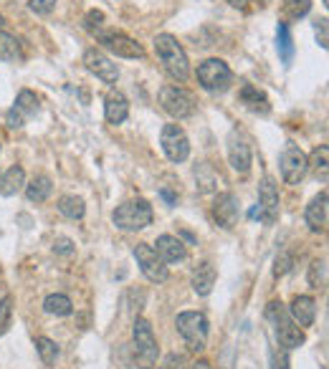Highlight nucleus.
Returning a JSON list of instances; mask_svg holds the SVG:
<instances>
[{
	"mask_svg": "<svg viewBox=\"0 0 329 369\" xmlns=\"http://www.w3.org/2000/svg\"><path fill=\"white\" fill-rule=\"evenodd\" d=\"M20 56V49H18V41L6 33V30H0V61H16Z\"/></svg>",
	"mask_w": 329,
	"mask_h": 369,
	"instance_id": "nucleus-28",
	"label": "nucleus"
},
{
	"mask_svg": "<svg viewBox=\"0 0 329 369\" xmlns=\"http://www.w3.org/2000/svg\"><path fill=\"white\" fill-rule=\"evenodd\" d=\"M11 303H13L11 296H6L3 301H0V332H3V329H6L8 324H11V311H13Z\"/></svg>",
	"mask_w": 329,
	"mask_h": 369,
	"instance_id": "nucleus-38",
	"label": "nucleus"
},
{
	"mask_svg": "<svg viewBox=\"0 0 329 369\" xmlns=\"http://www.w3.org/2000/svg\"><path fill=\"white\" fill-rule=\"evenodd\" d=\"M134 258H137V266L145 273L147 281H152V284H164V281H167L170 271H167V266L162 263V258L155 253L152 246H147V243L134 246Z\"/></svg>",
	"mask_w": 329,
	"mask_h": 369,
	"instance_id": "nucleus-8",
	"label": "nucleus"
},
{
	"mask_svg": "<svg viewBox=\"0 0 329 369\" xmlns=\"http://www.w3.org/2000/svg\"><path fill=\"white\" fill-rule=\"evenodd\" d=\"M327 193H319L306 205V225H309L311 233H324L327 230Z\"/></svg>",
	"mask_w": 329,
	"mask_h": 369,
	"instance_id": "nucleus-18",
	"label": "nucleus"
},
{
	"mask_svg": "<svg viewBox=\"0 0 329 369\" xmlns=\"http://www.w3.org/2000/svg\"><path fill=\"white\" fill-rule=\"evenodd\" d=\"M160 369H190L188 359H185V354H177V351H172V354H167L162 362V367Z\"/></svg>",
	"mask_w": 329,
	"mask_h": 369,
	"instance_id": "nucleus-34",
	"label": "nucleus"
},
{
	"mask_svg": "<svg viewBox=\"0 0 329 369\" xmlns=\"http://www.w3.org/2000/svg\"><path fill=\"white\" fill-rule=\"evenodd\" d=\"M281 3H284V13H287L292 20L304 18L311 8V0H281Z\"/></svg>",
	"mask_w": 329,
	"mask_h": 369,
	"instance_id": "nucleus-31",
	"label": "nucleus"
},
{
	"mask_svg": "<svg viewBox=\"0 0 329 369\" xmlns=\"http://www.w3.org/2000/svg\"><path fill=\"white\" fill-rule=\"evenodd\" d=\"M266 319L274 324V332H276V339L284 349H297V346L304 344V332L297 327V321L292 319L284 303L281 301H271L266 306Z\"/></svg>",
	"mask_w": 329,
	"mask_h": 369,
	"instance_id": "nucleus-2",
	"label": "nucleus"
},
{
	"mask_svg": "<svg viewBox=\"0 0 329 369\" xmlns=\"http://www.w3.org/2000/svg\"><path fill=\"white\" fill-rule=\"evenodd\" d=\"M276 49H279V56H281V61H284V66H289L294 61V38H292L289 23H279V28H276Z\"/></svg>",
	"mask_w": 329,
	"mask_h": 369,
	"instance_id": "nucleus-23",
	"label": "nucleus"
},
{
	"mask_svg": "<svg viewBox=\"0 0 329 369\" xmlns=\"http://www.w3.org/2000/svg\"><path fill=\"white\" fill-rule=\"evenodd\" d=\"M241 104H244L246 109L253 111V114H268L271 111V104H268L266 94L261 89H256L253 84H244L241 86Z\"/></svg>",
	"mask_w": 329,
	"mask_h": 369,
	"instance_id": "nucleus-19",
	"label": "nucleus"
},
{
	"mask_svg": "<svg viewBox=\"0 0 329 369\" xmlns=\"http://www.w3.org/2000/svg\"><path fill=\"white\" fill-rule=\"evenodd\" d=\"M84 66H86V71H92L97 79H102L104 84H116V79H119V68H116V63L109 59V56H104L102 51H97V49H89L84 54Z\"/></svg>",
	"mask_w": 329,
	"mask_h": 369,
	"instance_id": "nucleus-12",
	"label": "nucleus"
},
{
	"mask_svg": "<svg viewBox=\"0 0 329 369\" xmlns=\"http://www.w3.org/2000/svg\"><path fill=\"white\" fill-rule=\"evenodd\" d=\"M193 369H213V367H210V362H205V359H201V362L193 364Z\"/></svg>",
	"mask_w": 329,
	"mask_h": 369,
	"instance_id": "nucleus-44",
	"label": "nucleus"
},
{
	"mask_svg": "<svg viewBox=\"0 0 329 369\" xmlns=\"http://www.w3.org/2000/svg\"><path fill=\"white\" fill-rule=\"evenodd\" d=\"M306 170H309V157L301 152V147L289 145L281 152V177H284L287 185H299L304 180Z\"/></svg>",
	"mask_w": 329,
	"mask_h": 369,
	"instance_id": "nucleus-10",
	"label": "nucleus"
},
{
	"mask_svg": "<svg viewBox=\"0 0 329 369\" xmlns=\"http://www.w3.org/2000/svg\"><path fill=\"white\" fill-rule=\"evenodd\" d=\"M152 218L155 212L147 200H129V202L116 207L114 215H112V220L119 230H142L152 223Z\"/></svg>",
	"mask_w": 329,
	"mask_h": 369,
	"instance_id": "nucleus-4",
	"label": "nucleus"
},
{
	"mask_svg": "<svg viewBox=\"0 0 329 369\" xmlns=\"http://www.w3.org/2000/svg\"><path fill=\"white\" fill-rule=\"evenodd\" d=\"M314 30H317V43L322 46V49H327V46H329V38H327V18H319L317 23H314Z\"/></svg>",
	"mask_w": 329,
	"mask_h": 369,
	"instance_id": "nucleus-40",
	"label": "nucleus"
},
{
	"mask_svg": "<svg viewBox=\"0 0 329 369\" xmlns=\"http://www.w3.org/2000/svg\"><path fill=\"white\" fill-rule=\"evenodd\" d=\"M59 212L71 220H81L86 212V205H84V200L76 198V195H64V198L59 200Z\"/></svg>",
	"mask_w": 329,
	"mask_h": 369,
	"instance_id": "nucleus-26",
	"label": "nucleus"
},
{
	"mask_svg": "<svg viewBox=\"0 0 329 369\" xmlns=\"http://www.w3.org/2000/svg\"><path fill=\"white\" fill-rule=\"evenodd\" d=\"M54 250L61 255H71L73 253V243L68 241V238H59V241L54 243Z\"/></svg>",
	"mask_w": 329,
	"mask_h": 369,
	"instance_id": "nucleus-42",
	"label": "nucleus"
},
{
	"mask_svg": "<svg viewBox=\"0 0 329 369\" xmlns=\"http://www.w3.org/2000/svg\"><path fill=\"white\" fill-rule=\"evenodd\" d=\"M160 145H162V152L167 155L170 162H185L190 155V140L180 124H164Z\"/></svg>",
	"mask_w": 329,
	"mask_h": 369,
	"instance_id": "nucleus-9",
	"label": "nucleus"
},
{
	"mask_svg": "<svg viewBox=\"0 0 329 369\" xmlns=\"http://www.w3.org/2000/svg\"><path fill=\"white\" fill-rule=\"evenodd\" d=\"M132 339H134V364H137V369H152L155 364H157L160 346H157V339H155L150 321L147 319L134 321Z\"/></svg>",
	"mask_w": 329,
	"mask_h": 369,
	"instance_id": "nucleus-3",
	"label": "nucleus"
},
{
	"mask_svg": "<svg viewBox=\"0 0 329 369\" xmlns=\"http://www.w3.org/2000/svg\"><path fill=\"white\" fill-rule=\"evenodd\" d=\"M228 162H231V167L238 175H246L251 170V162H253L249 142H246V137L238 129H233L231 137H228Z\"/></svg>",
	"mask_w": 329,
	"mask_h": 369,
	"instance_id": "nucleus-13",
	"label": "nucleus"
},
{
	"mask_svg": "<svg viewBox=\"0 0 329 369\" xmlns=\"http://www.w3.org/2000/svg\"><path fill=\"white\" fill-rule=\"evenodd\" d=\"M213 286H215V268L213 263L203 260L201 266L193 271V289H196L198 296H208L213 291Z\"/></svg>",
	"mask_w": 329,
	"mask_h": 369,
	"instance_id": "nucleus-21",
	"label": "nucleus"
},
{
	"mask_svg": "<svg viewBox=\"0 0 329 369\" xmlns=\"http://www.w3.org/2000/svg\"><path fill=\"white\" fill-rule=\"evenodd\" d=\"M228 3H231L233 8H241V11H244V8L249 6V0H228Z\"/></svg>",
	"mask_w": 329,
	"mask_h": 369,
	"instance_id": "nucleus-43",
	"label": "nucleus"
},
{
	"mask_svg": "<svg viewBox=\"0 0 329 369\" xmlns=\"http://www.w3.org/2000/svg\"><path fill=\"white\" fill-rule=\"evenodd\" d=\"M155 54H157V59L162 61L164 71L170 73L175 81H185L190 76L188 54H185V49L180 46V41H177L175 36H170V33H160V36L155 38Z\"/></svg>",
	"mask_w": 329,
	"mask_h": 369,
	"instance_id": "nucleus-1",
	"label": "nucleus"
},
{
	"mask_svg": "<svg viewBox=\"0 0 329 369\" xmlns=\"http://www.w3.org/2000/svg\"><path fill=\"white\" fill-rule=\"evenodd\" d=\"M292 263H294V258L289 253L276 255V263H274V276H276V279H279V276H284V273L292 271Z\"/></svg>",
	"mask_w": 329,
	"mask_h": 369,
	"instance_id": "nucleus-35",
	"label": "nucleus"
},
{
	"mask_svg": "<svg viewBox=\"0 0 329 369\" xmlns=\"http://www.w3.org/2000/svg\"><path fill=\"white\" fill-rule=\"evenodd\" d=\"M213 215L218 220L220 228H233L238 220V200L236 195L231 193H220L215 198V205H213Z\"/></svg>",
	"mask_w": 329,
	"mask_h": 369,
	"instance_id": "nucleus-15",
	"label": "nucleus"
},
{
	"mask_svg": "<svg viewBox=\"0 0 329 369\" xmlns=\"http://www.w3.org/2000/svg\"><path fill=\"white\" fill-rule=\"evenodd\" d=\"M327 159H329V150L327 147H317V150L311 152V170H314V175L322 177V180H327Z\"/></svg>",
	"mask_w": 329,
	"mask_h": 369,
	"instance_id": "nucleus-30",
	"label": "nucleus"
},
{
	"mask_svg": "<svg viewBox=\"0 0 329 369\" xmlns=\"http://www.w3.org/2000/svg\"><path fill=\"white\" fill-rule=\"evenodd\" d=\"M309 286L311 289H324L327 286V260L317 258L309 266Z\"/></svg>",
	"mask_w": 329,
	"mask_h": 369,
	"instance_id": "nucleus-29",
	"label": "nucleus"
},
{
	"mask_svg": "<svg viewBox=\"0 0 329 369\" xmlns=\"http://www.w3.org/2000/svg\"><path fill=\"white\" fill-rule=\"evenodd\" d=\"M271 369H289V357H287V349L281 346V351H274L271 357Z\"/></svg>",
	"mask_w": 329,
	"mask_h": 369,
	"instance_id": "nucleus-41",
	"label": "nucleus"
},
{
	"mask_svg": "<svg viewBox=\"0 0 329 369\" xmlns=\"http://www.w3.org/2000/svg\"><path fill=\"white\" fill-rule=\"evenodd\" d=\"M258 210L266 225H274L279 220V190L271 177H263L261 188H258Z\"/></svg>",
	"mask_w": 329,
	"mask_h": 369,
	"instance_id": "nucleus-14",
	"label": "nucleus"
},
{
	"mask_svg": "<svg viewBox=\"0 0 329 369\" xmlns=\"http://www.w3.org/2000/svg\"><path fill=\"white\" fill-rule=\"evenodd\" d=\"M0 25H3V16H0Z\"/></svg>",
	"mask_w": 329,
	"mask_h": 369,
	"instance_id": "nucleus-46",
	"label": "nucleus"
},
{
	"mask_svg": "<svg viewBox=\"0 0 329 369\" xmlns=\"http://www.w3.org/2000/svg\"><path fill=\"white\" fill-rule=\"evenodd\" d=\"M16 109L23 111L25 116H28V114H36V111H38V97L33 94V91L23 89V91L18 94V99H16Z\"/></svg>",
	"mask_w": 329,
	"mask_h": 369,
	"instance_id": "nucleus-32",
	"label": "nucleus"
},
{
	"mask_svg": "<svg viewBox=\"0 0 329 369\" xmlns=\"http://www.w3.org/2000/svg\"><path fill=\"white\" fill-rule=\"evenodd\" d=\"M43 311L51 316H68L73 311V303L68 296H64V294H51V296H46V301H43Z\"/></svg>",
	"mask_w": 329,
	"mask_h": 369,
	"instance_id": "nucleus-25",
	"label": "nucleus"
},
{
	"mask_svg": "<svg viewBox=\"0 0 329 369\" xmlns=\"http://www.w3.org/2000/svg\"><path fill=\"white\" fill-rule=\"evenodd\" d=\"M196 177H198V182H201V190H210L218 182V175L213 172V167L210 164H201V167H196Z\"/></svg>",
	"mask_w": 329,
	"mask_h": 369,
	"instance_id": "nucleus-33",
	"label": "nucleus"
},
{
	"mask_svg": "<svg viewBox=\"0 0 329 369\" xmlns=\"http://www.w3.org/2000/svg\"><path fill=\"white\" fill-rule=\"evenodd\" d=\"M155 253L162 258V263H183L188 258V248H185V243L175 236H160L157 238V248Z\"/></svg>",
	"mask_w": 329,
	"mask_h": 369,
	"instance_id": "nucleus-16",
	"label": "nucleus"
},
{
	"mask_svg": "<svg viewBox=\"0 0 329 369\" xmlns=\"http://www.w3.org/2000/svg\"><path fill=\"white\" fill-rule=\"evenodd\" d=\"M25 185V172L23 167H11V170L6 172V175L0 177V195H6V198H11V195H18L20 190H23Z\"/></svg>",
	"mask_w": 329,
	"mask_h": 369,
	"instance_id": "nucleus-22",
	"label": "nucleus"
},
{
	"mask_svg": "<svg viewBox=\"0 0 329 369\" xmlns=\"http://www.w3.org/2000/svg\"><path fill=\"white\" fill-rule=\"evenodd\" d=\"M6 121H8V127H11V129H20V127L25 124V114H23V111L16 109V107H13V109L6 114Z\"/></svg>",
	"mask_w": 329,
	"mask_h": 369,
	"instance_id": "nucleus-39",
	"label": "nucleus"
},
{
	"mask_svg": "<svg viewBox=\"0 0 329 369\" xmlns=\"http://www.w3.org/2000/svg\"><path fill=\"white\" fill-rule=\"evenodd\" d=\"M175 327L180 332V337L185 339L190 351H203L208 341V319L198 311H183L177 314Z\"/></svg>",
	"mask_w": 329,
	"mask_h": 369,
	"instance_id": "nucleus-5",
	"label": "nucleus"
},
{
	"mask_svg": "<svg viewBox=\"0 0 329 369\" xmlns=\"http://www.w3.org/2000/svg\"><path fill=\"white\" fill-rule=\"evenodd\" d=\"M198 81L205 91H226L233 81V71L228 68L226 61L220 59H208L198 66Z\"/></svg>",
	"mask_w": 329,
	"mask_h": 369,
	"instance_id": "nucleus-6",
	"label": "nucleus"
},
{
	"mask_svg": "<svg viewBox=\"0 0 329 369\" xmlns=\"http://www.w3.org/2000/svg\"><path fill=\"white\" fill-rule=\"evenodd\" d=\"M160 104H162V109L170 116H175V119H185V116H190L196 111V99H193V94L175 84L162 86V91H160Z\"/></svg>",
	"mask_w": 329,
	"mask_h": 369,
	"instance_id": "nucleus-7",
	"label": "nucleus"
},
{
	"mask_svg": "<svg viewBox=\"0 0 329 369\" xmlns=\"http://www.w3.org/2000/svg\"><path fill=\"white\" fill-rule=\"evenodd\" d=\"M97 36H99V41L112 51V54L122 56V59H142V56H145V49H142L140 43L134 41V38L124 36V33H116V30L104 33V30H99Z\"/></svg>",
	"mask_w": 329,
	"mask_h": 369,
	"instance_id": "nucleus-11",
	"label": "nucleus"
},
{
	"mask_svg": "<svg viewBox=\"0 0 329 369\" xmlns=\"http://www.w3.org/2000/svg\"><path fill=\"white\" fill-rule=\"evenodd\" d=\"M84 23H86V30H92V33H99V30H102V25H104V13H99V11L86 13Z\"/></svg>",
	"mask_w": 329,
	"mask_h": 369,
	"instance_id": "nucleus-37",
	"label": "nucleus"
},
{
	"mask_svg": "<svg viewBox=\"0 0 329 369\" xmlns=\"http://www.w3.org/2000/svg\"><path fill=\"white\" fill-rule=\"evenodd\" d=\"M104 116L109 124H122L129 116V102L122 91H109L104 99Z\"/></svg>",
	"mask_w": 329,
	"mask_h": 369,
	"instance_id": "nucleus-17",
	"label": "nucleus"
},
{
	"mask_svg": "<svg viewBox=\"0 0 329 369\" xmlns=\"http://www.w3.org/2000/svg\"><path fill=\"white\" fill-rule=\"evenodd\" d=\"M28 8H31L36 16H49L56 8V0H28Z\"/></svg>",
	"mask_w": 329,
	"mask_h": 369,
	"instance_id": "nucleus-36",
	"label": "nucleus"
},
{
	"mask_svg": "<svg viewBox=\"0 0 329 369\" xmlns=\"http://www.w3.org/2000/svg\"><path fill=\"white\" fill-rule=\"evenodd\" d=\"M51 190H54L51 177H46V175L33 177L31 185H25V198L31 200V202H43V200H49Z\"/></svg>",
	"mask_w": 329,
	"mask_h": 369,
	"instance_id": "nucleus-24",
	"label": "nucleus"
},
{
	"mask_svg": "<svg viewBox=\"0 0 329 369\" xmlns=\"http://www.w3.org/2000/svg\"><path fill=\"white\" fill-rule=\"evenodd\" d=\"M36 349H38V357H41V362L46 364V367H51V364L59 359V346H56V341L49 339V337H38Z\"/></svg>",
	"mask_w": 329,
	"mask_h": 369,
	"instance_id": "nucleus-27",
	"label": "nucleus"
},
{
	"mask_svg": "<svg viewBox=\"0 0 329 369\" xmlns=\"http://www.w3.org/2000/svg\"><path fill=\"white\" fill-rule=\"evenodd\" d=\"M292 319L297 321L299 327H311L317 319V301L311 296H297L292 301Z\"/></svg>",
	"mask_w": 329,
	"mask_h": 369,
	"instance_id": "nucleus-20",
	"label": "nucleus"
},
{
	"mask_svg": "<svg viewBox=\"0 0 329 369\" xmlns=\"http://www.w3.org/2000/svg\"><path fill=\"white\" fill-rule=\"evenodd\" d=\"M162 198L167 200V202H175V195H172L170 190H162Z\"/></svg>",
	"mask_w": 329,
	"mask_h": 369,
	"instance_id": "nucleus-45",
	"label": "nucleus"
}]
</instances>
